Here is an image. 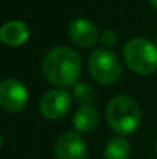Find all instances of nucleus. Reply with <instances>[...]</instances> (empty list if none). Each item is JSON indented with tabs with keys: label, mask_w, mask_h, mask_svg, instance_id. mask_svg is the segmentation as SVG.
Segmentation results:
<instances>
[{
	"label": "nucleus",
	"mask_w": 157,
	"mask_h": 159,
	"mask_svg": "<svg viewBox=\"0 0 157 159\" xmlns=\"http://www.w3.org/2000/svg\"><path fill=\"white\" fill-rule=\"evenodd\" d=\"M82 71V59L76 50L66 45L51 48L42 62L43 77L57 88H68L77 84Z\"/></svg>",
	"instance_id": "nucleus-1"
},
{
	"label": "nucleus",
	"mask_w": 157,
	"mask_h": 159,
	"mask_svg": "<svg viewBox=\"0 0 157 159\" xmlns=\"http://www.w3.org/2000/svg\"><path fill=\"white\" fill-rule=\"evenodd\" d=\"M105 116L109 128L119 136L133 134L142 122V111L137 101L126 94L112 98L106 105Z\"/></svg>",
	"instance_id": "nucleus-2"
},
{
	"label": "nucleus",
	"mask_w": 157,
	"mask_h": 159,
	"mask_svg": "<svg viewBox=\"0 0 157 159\" xmlns=\"http://www.w3.org/2000/svg\"><path fill=\"white\" fill-rule=\"evenodd\" d=\"M123 60L133 73L150 76L157 71V43L145 37H134L123 48Z\"/></svg>",
	"instance_id": "nucleus-3"
},
{
	"label": "nucleus",
	"mask_w": 157,
	"mask_h": 159,
	"mask_svg": "<svg viewBox=\"0 0 157 159\" xmlns=\"http://www.w3.org/2000/svg\"><path fill=\"white\" fill-rule=\"evenodd\" d=\"M88 71L97 84L111 85L122 76V62L109 48H97L88 59Z\"/></svg>",
	"instance_id": "nucleus-4"
},
{
	"label": "nucleus",
	"mask_w": 157,
	"mask_h": 159,
	"mask_svg": "<svg viewBox=\"0 0 157 159\" xmlns=\"http://www.w3.org/2000/svg\"><path fill=\"white\" fill-rule=\"evenodd\" d=\"M28 104V90L17 79H5L0 82V107L8 113H20Z\"/></svg>",
	"instance_id": "nucleus-5"
},
{
	"label": "nucleus",
	"mask_w": 157,
	"mask_h": 159,
	"mask_svg": "<svg viewBox=\"0 0 157 159\" xmlns=\"http://www.w3.org/2000/svg\"><path fill=\"white\" fill-rule=\"evenodd\" d=\"M71 104H72V96L66 90L54 88L42 96L39 102V111L45 119L55 120L66 116V113L71 108Z\"/></svg>",
	"instance_id": "nucleus-6"
},
{
	"label": "nucleus",
	"mask_w": 157,
	"mask_h": 159,
	"mask_svg": "<svg viewBox=\"0 0 157 159\" xmlns=\"http://www.w3.org/2000/svg\"><path fill=\"white\" fill-rule=\"evenodd\" d=\"M88 150L83 138L77 131L62 133L54 145L55 159H86Z\"/></svg>",
	"instance_id": "nucleus-7"
},
{
	"label": "nucleus",
	"mask_w": 157,
	"mask_h": 159,
	"mask_svg": "<svg viewBox=\"0 0 157 159\" xmlns=\"http://www.w3.org/2000/svg\"><path fill=\"white\" fill-rule=\"evenodd\" d=\"M68 37L79 48H93L99 40L100 34L97 26L83 17H77L68 25Z\"/></svg>",
	"instance_id": "nucleus-8"
},
{
	"label": "nucleus",
	"mask_w": 157,
	"mask_h": 159,
	"mask_svg": "<svg viewBox=\"0 0 157 159\" xmlns=\"http://www.w3.org/2000/svg\"><path fill=\"white\" fill-rule=\"evenodd\" d=\"M29 39V30L22 20H11L0 26V42L6 47H20Z\"/></svg>",
	"instance_id": "nucleus-9"
},
{
	"label": "nucleus",
	"mask_w": 157,
	"mask_h": 159,
	"mask_svg": "<svg viewBox=\"0 0 157 159\" xmlns=\"http://www.w3.org/2000/svg\"><path fill=\"white\" fill-rule=\"evenodd\" d=\"M99 111L93 105H82L72 116V125L77 133H89L99 125Z\"/></svg>",
	"instance_id": "nucleus-10"
},
{
	"label": "nucleus",
	"mask_w": 157,
	"mask_h": 159,
	"mask_svg": "<svg viewBox=\"0 0 157 159\" xmlns=\"http://www.w3.org/2000/svg\"><path fill=\"white\" fill-rule=\"evenodd\" d=\"M129 155H131V145L122 136L109 139L103 148L105 159H129Z\"/></svg>",
	"instance_id": "nucleus-11"
},
{
	"label": "nucleus",
	"mask_w": 157,
	"mask_h": 159,
	"mask_svg": "<svg viewBox=\"0 0 157 159\" xmlns=\"http://www.w3.org/2000/svg\"><path fill=\"white\" fill-rule=\"evenodd\" d=\"M72 98H74L76 102H79L82 105H91L96 101L97 93L93 88V85H89L86 82H80V84H76L74 85V88H72Z\"/></svg>",
	"instance_id": "nucleus-12"
},
{
	"label": "nucleus",
	"mask_w": 157,
	"mask_h": 159,
	"mask_svg": "<svg viewBox=\"0 0 157 159\" xmlns=\"http://www.w3.org/2000/svg\"><path fill=\"white\" fill-rule=\"evenodd\" d=\"M100 42L103 43L105 48H112L117 43V33L114 30H105L100 34Z\"/></svg>",
	"instance_id": "nucleus-13"
},
{
	"label": "nucleus",
	"mask_w": 157,
	"mask_h": 159,
	"mask_svg": "<svg viewBox=\"0 0 157 159\" xmlns=\"http://www.w3.org/2000/svg\"><path fill=\"white\" fill-rule=\"evenodd\" d=\"M148 2L151 3V6H153V8H156L157 9V0H148Z\"/></svg>",
	"instance_id": "nucleus-14"
},
{
	"label": "nucleus",
	"mask_w": 157,
	"mask_h": 159,
	"mask_svg": "<svg viewBox=\"0 0 157 159\" xmlns=\"http://www.w3.org/2000/svg\"><path fill=\"white\" fill-rule=\"evenodd\" d=\"M0 147H2V134H0Z\"/></svg>",
	"instance_id": "nucleus-15"
},
{
	"label": "nucleus",
	"mask_w": 157,
	"mask_h": 159,
	"mask_svg": "<svg viewBox=\"0 0 157 159\" xmlns=\"http://www.w3.org/2000/svg\"><path fill=\"white\" fill-rule=\"evenodd\" d=\"M156 153H157V141H156Z\"/></svg>",
	"instance_id": "nucleus-16"
},
{
	"label": "nucleus",
	"mask_w": 157,
	"mask_h": 159,
	"mask_svg": "<svg viewBox=\"0 0 157 159\" xmlns=\"http://www.w3.org/2000/svg\"><path fill=\"white\" fill-rule=\"evenodd\" d=\"M156 43H157V33H156Z\"/></svg>",
	"instance_id": "nucleus-17"
}]
</instances>
